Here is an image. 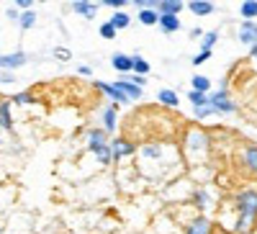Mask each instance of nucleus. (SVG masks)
<instances>
[{
    "label": "nucleus",
    "instance_id": "nucleus-1",
    "mask_svg": "<svg viewBox=\"0 0 257 234\" xmlns=\"http://www.w3.org/2000/svg\"><path fill=\"white\" fill-rule=\"evenodd\" d=\"M237 208H239V219L234 224V231L244 234V231H249L252 221L257 219V190H242V193H237Z\"/></svg>",
    "mask_w": 257,
    "mask_h": 234
},
{
    "label": "nucleus",
    "instance_id": "nucleus-2",
    "mask_svg": "<svg viewBox=\"0 0 257 234\" xmlns=\"http://www.w3.org/2000/svg\"><path fill=\"white\" fill-rule=\"evenodd\" d=\"M206 98H208V105H211V108L216 111V113H231L234 108H237V103H234V100H229V93H226V90H219V93H208Z\"/></svg>",
    "mask_w": 257,
    "mask_h": 234
},
{
    "label": "nucleus",
    "instance_id": "nucleus-3",
    "mask_svg": "<svg viewBox=\"0 0 257 234\" xmlns=\"http://www.w3.org/2000/svg\"><path fill=\"white\" fill-rule=\"evenodd\" d=\"M108 147H111V155H113V160H121V157H128V155H134V152H137V147H134L132 142L121 139V137H118V139H113Z\"/></svg>",
    "mask_w": 257,
    "mask_h": 234
},
{
    "label": "nucleus",
    "instance_id": "nucleus-4",
    "mask_svg": "<svg viewBox=\"0 0 257 234\" xmlns=\"http://www.w3.org/2000/svg\"><path fill=\"white\" fill-rule=\"evenodd\" d=\"M185 139H188V150L190 152H198V150H206V147H208V137L201 129H190Z\"/></svg>",
    "mask_w": 257,
    "mask_h": 234
},
{
    "label": "nucleus",
    "instance_id": "nucleus-5",
    "mask_svg": "<svg viewBox=\"0 0 257 234\" xmlns=\"http://www.w3.org/2000/svg\"><path fill=\"white\" fill-rule=\"evenodd\" d=\"M239 41L242 44H249V47L257 44V24L254 21H244V24L239 26Z\"/></svg>",
    "mask_w": 257,
    "mask_h": 234
},
{
    "label": "nucleus",
    "instance_id": "nucleus-6",
    "mask_svg": "<svg viewBox=\"0 0 257 234\" xmlns=\"http://www.w3.org/2000/svg\"><path fill=\"white\" fill-rule=\"evenodd\" d=\"M26 65V54L24 52H13V54H3L0 57V70H13V67H24Z\"/></svg>",
    "mask_w": 257,
    "mask_h": 234
},
{
    "label": "nucleus",
    "instance_id": "nucleus-7",
    "mask_svg": "<svg viewBox=\"0 0 257 234\" xmlns=\"http://www.w3.org/2000/svg\"><path fill=\"white\" fill-rule=\"evenodd\" d=\"M185 6L180 3V0H157V13L160 16H178L180 11H183Z\"/></svg>",
    "mask_w": 257,
    "mask_h": 234
},
{
    "label": "nucleus",
    "instance_id": "nucleus-8",
    "mask_svg": "<svg viewBox=\"0 0 257 234\" xmlns=\"http://www.w3.org/2000/svg\"><path fill=\"white\" fill-rule=\"evenodd\" d=\"M185 234H211V219H206V216H196V219L188 224Z\"/></svg>",
    "mask_w": 257,
    "mask_h": 234
},
{
    "label": "nucleus",
    "instance_id": "nucleus-9",
    "mask_svg": "<svg viewBox=\"0 0 257 234\" xmlns=\"http://www.w3.org/2000/svg\"><path fill=\"white\" fill-rule=\"evenodd\" d=\"M72 11L80 13V16H85V18H95V13H98V3H88V0H75V3H72Z\"/></svg>",
    "mask_w": 257,
    "mask_h": 234
},
{
    "label": "nucleus",
    "instance_id": "nucleus-10",
    "mask_svg": "<svg viewBox=\"0 0 257 234\" xmlns=\"http://www.w3.org/2000/svg\"><path fill=\"white\" fill-rule=\"evenodd\" d=\"M113 85H116V88H118L126 98H134V100H137V98H142V88H139V85L128 82V80H123V77H121L118 82H113Z\"/></svg>",
    "mask_w": 257,
    "mask_h": 234
},
{
    "label": "nucleus",
    "instance_id": "nucleus-11",
    "mask_svg": "<svg viewBox=\"0 0 257 234\" xmlns=\"http://www.w3.org/2000/svg\"><path fill=\"white\" fill-rule=\"evenodd\" d=\"M95 85H98V90H103L105 95H108L111 100H116V103H126V100H128V98L116 88V85H111V82H95Z\"/></svg>",
    "mask_w": 257,
    "mask_h": 234
},
{
    "label": "nucleus",
    "instance_id": "nucleus-12",
    "mask_svg": "<svg viewBox=\"0 0 257 234\" xmlns=\"http://www.w3.org/2000/svg\"><path fill=\"white\" fill-rule=\"evenodd\" d=\"M157 26H160L165 34H175V31L180 29V18H178V16H160Z\"/></svg>",
    "mask_w": 257,
    "mask_h": 234
},
{
    "label": "nucleus",
    "instance_id": "nucleus-13",
    "mask_svg": "<svg viewBox=\"0 0 257 234\" xmlns=\"http://www.w3.org/2000/svg\"><path fill=\"white\" fill-rule=\"evenodd\" d=\"M188 8H190V13H196V16H208L213 11V3H208V0H190Z\"/></svg>",
    "mask_w": 257,
    "mask_h": 234
},
{
    "label": "nucleus",
    "instance_id": "nucleus-14",
    "mask_svg": "<svg viewBox=\"0 0 257 234\" xmlns=\"http://www.w3.org/2000/svg\"><path fill=\"white\" fill-rule=\"evenodd\" d=\"M0 126L8 129V132H13V119H11V103L8 100L0 103Z\"/></svg>",
    "mask_w": 257,
    "mask_h": 234
},
{
    "label": "nucleus",
    "instance_id": "nucleus-15",
    "mask_svg": "<svg viewBox=\"0 0 257 234\" xmlns=\"http://www.w3.org/2000/svg\"><path fill=\"white\" fill-rule=\"evenodd\" d=\"M242 160H244V165H247L249 173L257 175V147H247V150L242 152Z\"/></svg>",
    "mask_w": 257,
    "mask_h": 234
},
{
    "label": "nucleus",
    "instance_id": "nucleus-16",
    "mask_svg": "<svg viewBox=\"0 0 257 234\" xmlns=\"http://www.w3.org/2000/svg\"><path fill=\"white\" fill-rule=\"evenodd\" d=\"M111 62H113V67H116L118 72H123V75L132 72V57H126V54H113Z\"/></svg>",
    "mask_w": 257,
    "mask_h": 234
},
{
    "label": "nucleus",
    "instance_id": "nucleus-17",
    "mask_svg": "<svg viewBox=\"0 0 257 234\" xmlns=\"http://www.w3.org/2000/svg\"><path fill=\"white\" fill-rule=\"evenodd\" d=\"M88 144H90L93 152L98 150V147H105V132H103V129H93V132L88 134Z\"/></svg>",
    "mask_w": 257,
    "mask_h": 234
},
{
    "label": "nucleus",
    "instance_id": "nucleus-18",
    "mask_svg": "<svg viewBox=\"0 0 257 234\" xmlns=\"http://www.w3.org/2000/svg\"><path fill=\"white\" fill-rule=\"evenodd\" d=\"M132 70L139 75V77H144L147 72H149V62L144 59V57H139V54H134L132 57Z\"/></svg>",
    "mask_w": 257,
    "mask_h": 234
},
{
    "label": "nucleus",
    "instance_id": "nucleus-19",
    "mask_svg": "<svg viewBox=\"0 0 257 234\" xmlns=\"http://www.w3.org/2000/svg\"><path fill=\"white\" fill-rule=\"evenodd\" d=\"M116 124H118V119H116V108L111 105V108H105V111H103V126H105V132H113V129H116Z\"/></svg>",
    "mask_w": 257,
    "mask_h": 234
},
{
    "label": "nucleus",
    "instance_id": "nucleus-20",
    "mask_svg": "<svg viewBox=\"0 0 257 234\" xmlns=\"http://www.w3.org/2000/svg\"><path fill=\"white\" fill-rule=\"evenodd\" d=\"M193 90H196V93H206V95H208V90H211V80H208V77H203V75H193Z\"/></svg>",
    "mask_w": 257,
    "mask_h": 234
},
{
    "label": "nucleus",
    "instance_id": "nucleus-21",
    "mask_svg": "<svg viewBox=\"0 0 257 234\" xmlns=\"http://www.w3.org/2000/svg\"><path fill=\"white\" fill-rule=\"evenodd\" d=\"M157 98H160V103L173 105V108H178V103H180V98H178V93H175V90H160V93H157Z\"/></svg>",
    "mask_w": 257,
    "mask_h": 234
},
{
    "label": "nucleus",
    "instance_id": "nucleus-22",
    "mask_svg": "<svg viewBox=\"0 0 257 234\" xmlns=\"http://www.w3.org/2000/svg\"><path fill=\"white\" fill-rule=\"evenodd\" d=\"M239 13L244 16V21H252V18H257V0H244V3H242V8H239Z\"/></svg>",
    "mask_w": 257,
    "mask_h": 234
},
{
    "label": "nucleus",
    "instance_id": "nucleus-23",
    "mask_svg": "<svg viewBox=\"0 0 257 234\" xmlns=\"http://www.w3.org/2000/svg\"><path fill=\"white\" fill-rule=\"evenodd\" d=\"M157 21H160V13H157V11H139V24H144V26H157Z\"/></svg>",
    "mask_w": 257,
    "mask_h": 234
},
{
    "label": "nucleus",
    "instance_id": "nucleus-24",
    "mask_svg": "<svg viewBox=\"0 0 257 234\" xmlns=\"http://www.w3.org/2000/svg\"><path fill=\"white\" fill-rule=\"evenodd\" d=\"M108 24H111V26H113V29L118 31V29H126L128 24H132V21H128V16H126V13H121V11H116V13L111 16V21H108Z\"/></svg>",
    "mask_w": 257,
    "mask_h": 234
},
{
    "label": "nucleus",
    "instance_id": "nucleus-25",
    "mask_svg": "<svg viewBox=\"0 0 257 234\" xmlns=\"http://www.w3.org/2000/svg\"><path fill=\"white\" fill-rule=\"evenodd\" d=\"M219 41V34L216 31H208V34H203L201 36V49H206V52H211V47Z\"/></svg>",
    "mask_w": 257,
    "mask_h": 234
},
{
    "label": "nucleus",
    "instance_id": "nucleus-26",
    "mask_svg": "<svg viewBox=\"0 0 257 234\" xmlns=\"http://www.w3.org/2000/svg\"><path fill=\"white\" fill-rule=\"evenodd\" d=\"M95 157H98V162H103V165H108L111 160H113V155H111V147L105 144V147H98V150L93 152Z\"/></svg>",
    "mask_w": 257,
    "mask_h": 234
},
{
    "label": "nucleus",
    "instance_id": "nucleus-27",
    "mask_svg": "<svg viewBox=\"0 0 257 234\" xmlns=\"http://www.w3.org/2000/svg\"><path fill=\"white\" fill-rule=\"evenodd\" d=\"M18 21H21V29L26 31V29H31V26L36 24V13H34V11H24Z\"/></svg>",
    "mask_w": 257,
    "mask_h": 234
},
{
    "label": "nucleus",
    "instance_id": "nucleus-28",
    "mask_svg": "<svg viewBox=\"0 0 257 234\" xmlns=\"http://www.w3.org/2000/svg\"><path fill=\"white\" fill-rule=\"evenodd\" d=\"M188 100H190L193 105H196V108H201V105H208V98H206V93H196V90H193V93H188Z\"/></svg>",
    "mask_w": 257,
    "mask_h": 234
},
{
    "label": "nucleus",
    "instance_id": "nucleus-29",
    "mask_svg": "<svg viewBox=\"0 0 257 234\" xmlns=\"http://www.w3.org/2000/svg\"><path fill=\"white\" fill-rule=\"evenodd\" d=\"M100 36H103V39H116V29L108 24V21H105V24L100 26Z\"/></svg>",
    "mask_w": 257,
    "mask_h": 234
},
{
    "label": "nucleus",
    "instance_id": "nucleus-30",
    "mask_svg": "<svg viewBox=\"0 0 257 234\" xmlns=\"http://www.w3.org/2000/svg\"><path fill=\"white\" fill-rule=\"evenodd\" d=\"M13 103H21V105L34 103V95H31V93H18V95H13Z\"/></svg>",
    "mask_w": 257,
    "mask_h": 234
},
{
    "label": "nucleus",
    "instance_id": "nucleus-31",
    "mask_svg": "<svg viewBox=\"0 0 257 234\" xmlns=\"http://www.w3.org/2000/svg\"><path fill=\"white\" fill-rule=\"evenodd\" d=\"M211 59V52H206V49H201V54H196V57H193V65H203V62H208Z\"/></svg>",
    "mask_w": 257,
    "mask_h": 234
},
{
    "label": "nucleus",
    "instance_id": "nucleus-32",
    "mask_svg": "<svg viewBox=\"0 0 257 234\" xmlns=\"http://www.w3.org/2000/svg\"><path fill=\"white\" fill-rule=\"evenodd\" d=\"M54 57H57V59H62V62H67V59H70L72 54H70V49H64V47H57V49H54Z\"/></svg>",
    "mask_w": 257,
    "mask_h": 234
},
{
    "label": "nucleus",
    "instance_id": "nucleus-33",
    "mask_svg": "<svg viewBox=\"0 0 257 234\" xmlns=\"http://www.w3.org/2000/svg\"><path fill=\"white\" fill-rule=\"evenodd\" d=\"M142 152H144L147 157H157V155H160V147H157V144H147Z\"/></svg>",
    "mask_w": 257,
    "mask_h": 234
},
{
    "label": "nucleus",
    "instance_id": "nucleus-34",
    "mask_svg": "<svg viewBox=\"0 0 257 234\" xmlns=\"http://www.w3.org/2000/svg\"><path fill=\"white\" fill-rule=\"evenodd\" d=\"M211 113H216L211 105H201V108H196V116H198V119H206V116H211Z\"/></svg>",
    "mask_w": 257,
    "mask_h": 234
},
{
    "label": "nucleus",
    "instance_id": "nucleus-35",
    "mask_svg": "<svg viewBox=\"0 0 257 234\" xmlns=\"http://www.w3.org/2000/svg\"><path fill=\"white\" fill-rule=\"evenodd\" d=\"M103 6H105V8H123L126 0H103Z\"/></svg>",
    "mask_w": 257,
    "mask_h": 234
},
{
    "label": "nucleus",
    "instance_id": "nucleus-36",
    "mask_svg": "<svg viewBox=\"0 0 257 234\" xmlns=\"http://www.w3.org/2000/svg\"><path fill=\"white\" fill-rule=\"evenodd\" d=\"M77 72H80V75H85V77H88V75H93V70H90L88 65H82V67H80Z\"/></svg>",
    "mask_w": 257,
    "mask_h": 234
},
{
    "label": "nucleus",
    "instance_id": "nucleus-37",
    "mask_svg": "<svg viewBox=\"0 0 257 234\" xmlns=\"http://www.w3.org/2000/svg\"><path fill=\"white\" fill-rule=\"evenodd\" d=\"M18 8H34L31 0H18Z\"/></svg>",
    "mask_w": 257,
    "mask_h": 234
},
{
    "label": "nucleus",
    "instance_id": "nucleus-38",
    "mask_svg": "<svg viewBox=\"0 0 257 234\" xmlns=\"http://www.w3.org/2000/svg\"><path fill=\"white\" fill-rule=\"evenodd\" d=\"M8 18H13V21H16V18H21V13H18V11H13V8H11V11H8Z\"/></svg>",
    "mask_w": 257,
    "mask_h": 234
},
{
    "label": "nucleus",
    "instance_id": "nucleus-39",
    "mask_svg": "<svg viewBox=\"0 0 257 234\" xmlns=\"http://www.w3.org/2000/svg\"><path fill=\"white\" fill-rule=\"evenodd\" d=\"M203 36V29H193V39H201Z\"/></svg>",
    "mask_w": 257,
    "mask_h": 234
},
{
    "label": "nucleus",
    "instance_id": "nucleus-40",
    "mask_svg": "<svg viewBox=\"0 0 257 234\" xmlns=\"http://www.w3.org/2000/svg\"><path fill=\"white\" fill-rule=\"evenodd\" d=\"M198 206H206V193H198Z\"/></svg>",
    "mask_w": 257,
    "mask_h": 234
},
{
    "label": "nucleus",
    "instance_id": "nucleus-41",
    "mask_svg": "<svg viewBox=\"0 0 257 234\" xmlns=\"http://www.w3.org/2000/svg\"><path fill=\"white\" fill-rule=\"evenodd\" d=\"M249 54H252V57L257 59V44H254V47H249Z\"/></svg>",
    "mask_w": 257,
    "mask_h": 234
}]
</instances>
